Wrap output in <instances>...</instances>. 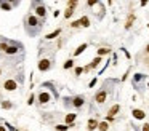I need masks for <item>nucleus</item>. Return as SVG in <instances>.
<instances>
[{"mask_svg": "<svg viewBox=\"0 0 149 131\" xmlns=\"http://www.w3.org/2000/svg\"><path fill=\"white\" fill-rule=\"evenodd\" d=\"M26 26H27V30H31V27H34V32H37L39 29H40V21L37 19L35 16H32V15H29L27 18H26Z\"/></svg>", "mask_w": 149, "mask_h": 131, "instance_id": "nucleus-1", "label": "nucleus"}, {"mask_svg": "<svg viewBox=\"0 0 149 131\" xmlns=\"http://www.w3.org/2000/svg\"><path fill=\"white\" fill-rule=\"evenodd\" d=\"M108 94H109V91L106 90V85H104L103 88H100V90H98L96 94H95V99H96V103H98V104H104L106 99H108Z\"/></svg>", "mask_w": 149, "mask_h": 131, "instance_id": "nucleus-2", "label": "nucleus"}, {"mask_svg": "<svg viewBox=\"0 0 149 131\" xmlns=\"http://www.w3.org/2000/svg\"><path fill=\"white\" fill-rule=\"evenodd\" d=\"M146 80L144 74H135L133 75V86L136 88L138 91H143V82Z\"/></svg>", "mask_w": 149, "mask_h": 131, "instance_id": "nucleus-3", "label": "nucleus"}, {"mask_svg": "<svg viewBox=\"0 0 149 131\" xmlns=\"http://www.w3.org/2000/svg\"><path fill=\"white\" fill-rule=\"evenodd\" d=\"M67 101H71V106L76 107V109H80V107L85 106V98L84 96H74L72 99H67Z\"/></svg>", "mask_w": 149, "mask_h": 131, "instance_id": "nucleus-4", "label": "nucleus"}, {"mask_svg": "<svg viewBox=\"0 0 149 131\" xmlns=\"http://www.w3.org/2000/svg\"><path fill=\"white\" fill-rule=\"evenodd\" d=\"M18 46H19V45H16V46H8V43H7V42H2V43H0V50H2L3 53H7V54H15V53H18Z\"/></svg>", "mask_w": 149, "mask_h": 131, "instance_id": "nucleus-5", "label": "nucleus"}, {"mask_svg": "<svg viewBox=\"0 0 149 131\" xmlns=\"http://www.w3.org/2000/svg\"><path fill=\"white\" fill-rule=\"evenodd\" d=\"M50 67H51V62H50L48 59H40V62H39V70L45 72V70H48Z\"/></svg>", "mask_w": 149, "mask_h": 131, "instance_id": "nucleus-6", "label": "nucleus"}, {"mask_svg": "<svg viewBox=\"0 0 149 131\" xmlns=\"http://www.w3.org/2000/svg\"><path fill=\"white\" fill-rule=\"evenodd\" d=\"M3 88L7 91H15L18 88V85H16V82H15V80H7V82L3 83Z\"/></svg>", "mask_w": 149, "mask_h": 131, "instance_id": "nucleus-7", "label": "nucleus"}, {"mask_svg": "<svg viewBox=\"0 0 149 131\" xmlns=\"http://www.w3.org/2000/svg\"><path fill=\"white\" fill-rule=\"evenodd\" d=\"M133 117L136 120H144L146 118V114H144V110H141V109H133Z\"/></svg>", "mask_w": 149, "mask_h": 131, "instance_id": "nucleus-8", "label": "nucleus"}, {"mask_svg": "<svg viewBox=\"0 0 149 131\" xmlns=\"http://www.w3.org/2000/svg\"><path fill=\"white\" fill-rule=\"evenodd\" d=\"M35 15H37V16H40V18H45V16H47V8H45L43 5H37Z\"/></svg>", "mask_w": 149, "mask_h": 131, "instance_id": "nucleus-9", "label": "nucleus"}, {"mask_svg": "<svg viewBox=\"0 0 149 131\" xmlns=\"http://www.w3.org/2000/svg\"><path fill=\"white\" fill-rule=\"evenodd\" d=\"M39 101H40V104L48 103V101H50V94L45 93V91H43V93H40V94H39Z\"/></svg>", "mask_w": 149, "mask_h": 131, "instance_id": "nucleus-10", "label": "nucleus"}, {"mask_svg": "<svg viewBox=\"0 0 149 131\" xmlns=\"http://www.w3.org/2000/svg\"><path fill=\"white\" fill-rule=\"evenodd\" d=\"M119 110H120V106H119V104H114V106L109 109V117H116Z\"/></svg>", "mask_w": 149, "mask_h": 131, "instance_id": "nucleus-11", "label": "nucleus"}, {"mask_svg": "<svg viewBox=\"0 0 149 131\" xmlns=\"http://www.w3.org/2000/svg\"><path fill=\"white\" fill-rule=\"evenodd\" d=\"M79 22H80L82 27H88L90 26V18L88 16H82L80 19H79Z\"/></svg>", "mask_w": 149, "mask_h": 131, "instance_id": "nucleus-12", "label": "nucleus"}, {"mask_svg": "<svg viewBox=\"0 0 149 131\" xmlns=\"http://www.w3.org/2000/svg\"><path fill=\"white\" fill-rule=\"evenodd\" d=\"M135 18H136V16H135V15L132 13V15L128 16V19H127V22H125V29H130V27H132L133 22H135Z\"/></svg>", "mask_w": 149, "mask_h": 131, "instance_id": "nucleus-13", "label": "nucleus"}, {"mask_svg": "<svg viewBox=\"0 0 149 131\" xmlns=\"http://www.w3.org/2000/svg\"><path fill=\"white\" fill-rule=\"evenodd\" d=\"M87 46H88L87 43H82V45L79 46V48H77L76 51H74V56H79V54H82V53L85 51V50H87Z\"/></svg>", "mask_w": 149, "mask_h": 131, "instance_id": "nucleus-14", "label": "nucleus"}, {"mask_svg": "<svg viewBox=\"0 0 149 131\" xmlns=\"http://www.w3.org/2000/svg\"><path fill=\"white\" fill-rule=\"evenodd\" d=\"M98 126H100V123H98L96 122V120H90V122H88V131H93V130H96V128Z\"/></svg>", "mask_w": 149, "mask_h": 131, "instance_id": "nucleus-15", "label": "nucleus"}, {"mask_svg": "<svg viewBox=\"0 0 149 131\" xmlns=\"http://www.w3.org/2000/svg\"><path fill=\"white\" fill-rule=\"evenodd\" d=\"M104 54H111V48H100L98 50V54L96 56H104Z\"/></svg>", "mask_w": 149, "mask_h": 131, "instance_id": "nucleus-16", "label": "nucleus"}, {"mask_svg": "<svg viewBox=\"0 0 149 131\" xmlns=\"http://www.w3.org/2000/svg\"><path fill=\"white\" fill-rule=\"evenodd\" d=\"M76 117H77V114H67V115H66V123H67V125H71V123H74V120H76Z\"/></svg>", "mask_w": 149, "mask_h": 131, "instance_id": "nucleus-17", "label": "nucleus"}, {"mask_svg": "<svg viewBox=\"0 0 149 131\" xmlns=\"http://www.w3.org/2000/svg\"><path fill=\"white\" fill-rule=\"evenodd\" d=\"M15 5H18L16 2H15V3H7V2H0V7H2L3 10H11V7H15Z\"/></svg>", "mask_w": 149, "mask_h": 131, "instance_id": "nucleus-18", "label": "nucleus"}, {"mask_svg": "<svg viewBox=\"0 0 149 131\" xmlns=\"http://www.w3.org/2000/svg\"><path fill=\"white\" fill-rule=\"evenodd\" d=\"M98 130H100V131H108L109 130V123L108 122H101L100 126H98Z\"/></svg>", "mask_w": 149, "mask_h": 131, "instance_id": "nucleus-19", "label": "nucleus"}, {"mask_svg": "<svg viewBox=\"0 0 149 131\" xmlns=\"http://www.w3.org/2000/svg\"><path fill=\"white\" fill-rule=\"evenodd\" d=\"M100 62H101V58H100V56H96V58H95V59L92 61V64H90V69H95V67H96V66L100 64Z\"/></svg>", "mask_w": 149, "mask_h": 131, "instance_id": "nucleus-20", "label": "nucleus"}, {"mask_svg": "<svg viewBox=\"0 0 149 131\" xmlns=\"http://www.w3.org/2000/svg\"><path fill=\"white\" fill-rule=\"evenodd\" d=\"M59 34H61V29H56V30H55V32L48 34V35H47V38H48V40H51V38L58 37V35H59Z\"/></svg>", "mask_w": 149, "mask_h": 131, "instance_id": "nucleus-21", "label": "nucleus"}, {"mask_svg": "<svg viewBox=\"0 0 149 131\" xmlns=\"http://www.w3.org/2000/svg\"><path fill=\"white\" fill-rule=\"evenodd\" d=\"M72 13H74V8H69V7H67V10H66V13H64V18H67V19H69V18L72 16Z\"/></svg>", "mask_w": 149, "mask_h": 131, "instance_id": "nucleus-22", "label": "nucleus"}, {"mask_svg": "<svg viewBox=\"0 0 149 131\" xmlns=\"http://www.w3.org/2000/svg\"><path fill=\"white\" fill-rule=\"evenodd\" d=\"M72 66H74V61H72V59H67V61L64 62V69H71Z\"/></svg>", "mask_w": 149, "mask_h": 131, "instance_id": "nucleus-23", "label": "nucleus"}, {"mask_svg": "<svg viewBox=\"0 0 149 131\" xmlns=\"http://www.w3.org/2000/svg\"><path fill=\"white\" fill-rule=\"evenodd\" d=\"M67 125H58V126H56V130L58 131H66V130H67Z\"/></svg>", "mask_w": 149, "mask_h": 131, "instance_id": "nucleus-24", "label": "nucleus"}, {"mask_svg": "<svg viewBox=\"0 0 149 131\" xmlns=\"http://www.w3.org/2000/svg\"><path fill=\"white\" fill-rule=\"evenodd\" d=\"M84 72V67H76V75H80Z\"/></svg>", "mask_w": 149, "mask_h": 131, "instance_id": "nucleus-25", "label": "nucleus"}, {"mask_svg": "<svg viewBox=\"0 0 149 131\" xmlns=\"http://www.w3.org/2000/svg\"><path fill=\"white\" fill-rule=\"evenodd\" d=\"M2 107H3V109H10L11 104H10V103H2Z\"/></svg>", "mask_w": 149, "mask_h": 131, "instance_id": "nucleus-26", "label": "nucleus"}, {"mask_svg": "<svg viewBox=\"0 0 149 131\" xmlns=\"http://www.w3.org/2000/svg\"><path fill=\"white\" fill-rule=\"evenodd\" d=\"M71 27H80V22H79V21H74L72 24H71Z\"/></svg>", "mask_w": 149, "mask_h": 131, "instance_id": "nucleus-27", "label": "nucleus"}, {"mask_svg": "<svg viewBox=\"0 0 149 131\" xmlns=\"http://www.w3.org/2000/svg\"><path fill=\"white\" fill-rule=\"evenodd\" d=\"M96 82H98V78H93L92 82H90V88H93V86L96 85Z\"/></svg>", "mask_w": 149, "mask_h": 131, "instance_id": "nucleus-28", "label": "nucleus"}, {"mask_svg": "<svg viewBox=\"0 0 149 131\" xmlns=\"http://www.w3.org/2000/svg\"><path fill=\"white\" fill-rule=\"evenodd\" d=\"M143 131H149V123H144V125H143Z\"/></svg>", "mask_w": 149, "mask_h": 131, "instance_id": "nucleus-29", "label": "nucleus"}, {"mask_svg": "<svg viewBox=\"0 0 149 131\" xmlns=\"http://www.w3.org/2000/svg\"><path fill=\"white\" fill-rule=\"evenodd\" d=\"M27 104H34V94H31V98H29Z\"/></svg>", "mask_w": 149, "mask_h": 131, "instance_id": "nucleus-30", "label": "nucleus"}, {"mask_svg": "<svg viewBox=\"0 0 149 131\" xmlns=\"http://www.w3.org/2000/svg\"><path fill=\"white\" fill-rule=\"evenodd\" d=\"M122 51H124V54H125V56H127V58H128V59H130V53H128V51H127V50H122Z\"/></svg>", "mask_w": 149, "mask_h": 131, "instance_id": "nucleus-31", "label": "nucleus"}, {"mask_svg": "<svg viewBox=\"0 0 149 131\" xmlns=\"http://www.w3.org/2000/svg\"><path fill=\"white\" fill-rule=\"evenodd\" d=\"M0 131H7V130H5V126H0Z\"/></svg>", "mask_w": 149, "mask_h": 131, "instance_id": "nucleus-32", "label": "nucleus"}, {"mask_svg": "<svg viewBox=\"0 0 149 131\" xmlns=\"http://www.w3.org/2000/svg\"><path fill=\"white\" fill-rule=\"evenodd\" d=\"M146 51H148V53H149V45H148V46H146Z\"/></svg>", "mask_w": 149, "mask_h": 131, "instance_id": "nucleus-33", "label": "nucleus"}, {"mask_svg": "<svg viewBox=\"0 0 149 131\" xmlns=\"http://www.w3.org/2000/svg\"><path fill=\"white\" fill-rule=\"evenodd\" d=\"M148 86H149V83H148Z\"/></svg>", "mask_w": 149, "mask_h": 131, "instance_id": "nucleus-34", "label": "nucleus"}]
</instances>
